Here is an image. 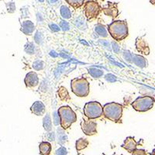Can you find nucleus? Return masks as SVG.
Segmentation results:
<instances>
[{
  "label": "nucleus",
  "instance_id": "nucleus-1",
  "mask_svg": "<svg viewBox=\"0 0 155 155\" xmlns=\"http://www.w3.org/2000/svg\"><path fill=\"white\" fill-rule=\"evenodd\" d=\"M109 34L116 41H121L128 36V25L126 20H115L108 26Z\"/></svg>",
  "mask_w": 155,
  "mask_h": 155
},
{
  "label": "nucleus",
  "instance_id": "nucleus-2",
  "mask_svg": "<svg viewBox=\"0 0 155 155\" xmlns=\"http://www.w3.org/2000/svg\"><path fill=\"white\" fill-rule=\"evenodd\" d=\"M58 114L60 118V124L63 130H68L77 121L76 113L68 106H64L59 108Z\"/></svg>",
  "mask_w": 155,
  "mask_h": 155
},
{
  "label": "nucleus",
  "instance_id": "nucleus-3",
  "mask_svg": "<svg viewBox=\"0 0 155 155\" xmlns=\"http://www.w3.org/2000/svg\"><path fill=\"white\" fill-rule=\"evenodd\" d=\"M124 107L117 102H109L103 106V116L107 120L118 123L123 116Z\"/></svg>",
  "mask_w": 155,
  "mask_h": 155
},
{
  "label": "nucleus",
  "instance_id": "nucleus-4",
  "mask_svg": "<svg viewBox=\"0 0 155 155\" xmlns=\"http://www.w3.org/2000/svg\"><path fill=\"white\" fill-rule=\"evenodd\" d=\"M71 88L78 97H86L89 94V82L85 78H74L71 81Z\"/></svg>",
  "mask_w": 155,
  "mask_h": 155
},
{
  "label": "nucleus",
  "instance_id": "nucleus-5",
  "mask_svg": "<svg viewBox=\"0 0 155 155\" xmlns=\"http://www.w3.org/2000/svg\"><path fill=\"white\" fill-rule=\"evenodd\" d=\"M84 114L89 120L98 119L103 115V107L98 102H87L84 106Z\"/></svg>",
  "mask_w": 155,
  "mask_h": 155
},
{
  "label": "nucleus",
  "instance_id": "nucleus-6",
  "mask_svg": "<svg viewBox=\"0 0 155 155\" xmlns=\"http://www.w3.org/2000/svg\"><path fill=\"white\" fill-rule=\"evenodd\" d=\"M154 98L151 96L138 97L132 102V106L136 111L146 112L152 109L154 104Z\"/></svg>",
  "mask_w": 155,
  "mask_h": 155
},
{
  "label": "nucleus",
  "instance_id": "nucleus-7",
  "mask_svg": "<svg viewBox=\"0 0 155 155\" xmlns=\"http://www.w3.org/2000/svg\"><path fill=\"white\" fill-rule=\"evenodd\" d=\"M101 10L102 9L100 5L96 1H88L84 5L85 15L88 20L96 18L99 16Z\"/></svg>",
  "mask_w": 155,
  "mask_h": 155
},
{
  "label": "nucleus",
  "instance_id": "nucleus-8",
  "mask_svg": "<svg viewBox=\"0 0 155 155\" xmlns=\"http://www.w3.org/2000/svg\"><path fill=\"white\" fill-rule=\"evenodd\" d=\"M81 127L86 136H92L97 134V124L92 120H83L81 122Z\"/></svg>",
  "mask_w": 155,
  "mask_h": 155
},
{
  "label": "nucleus",
  "instance_id": "nucleus-9",
  "mask_svg": "<svg viewBox=\"0 0 155 155\" xmlns=\"http://www.w3.org/2000/svg\"><path fill=\"white\" fill-rule=\"evenodd\" d=\"M136 48L138 52L144 55H148L150 54V48L148 46L147 42L143 37H137L136 40Z\"/></svg>",
  "mask_w": 155,
  "mask_h": 155
},
{
  "label": "nucleus",
  "instance_id": "nucleus-10",
  "mask_svg": "<svg viewBox=\"0 0 155 155\" xmlns=\"http://www.w3.org/2000/svg\"><path fill=\"white\" fill-rule=\"evenodd\" d=\"M24 81L27 88H34L39 84L38 75L35 71H30L26 75Z\"/></svg>",
  "mask_w": 155,
  "mask_h": 155
},
{
  "label": "nucleus",
  "instance_id": "nucleus-11",
  "mask_svg": "<svg viewBox=\"0 0 155 155\" xmlns=\"http://www.w3.org/2000/svg\"><path fill=\"white\" fill-rule=\"evenodd\" d=\"M117 3H113V2H108L107 7L102 8V12H104L105 15L108 16H110L113 19H115L116 16H118L119 11L117 9Z\"/></svg>",
  "mask_w": 155,
  "mask_h": 155
},
{
  "label": "nucleus",
  "instance_id": "nucleus-12",
  "mask_svg": "<svg viewBox=\"0 0 155 155\" xmlns=\"http://www.w3.org/2000/svg\"><path fill=\"white\" fill-rule=\"evenodd\" d=\"M30 111L36 116H43L46 112V107L41 101H37L30 107Z\"/></svg>",
  "mask_w": 155,
  "mask_h": 155
},
{
  "label": "nucleus",
  "instance_id": "nucleus-13",
  "mask_svg": "<svg viewBox=\"0 0 155 155\" xmlns=\"http://www.w3.org/2000/svg\"><path fill=\"white\" fill-rule=\"evenodd\" d=\"M137 143L135 140L134 137H129L127 139L124 140V143L122 144V147L124 148L125 150L130 153H133L134 150H137Z\"/></svg>",
  "mask_w": 155,
  "mask_h": 155
},
{
  "label": "nucleus",
  "instance_id": "nucleus-14",
  "mask_svg": "<svg viewBox=\"0 0 155 155\" xmlns=\"http://www.w3.org/2000/svg\"><path fill=\"white\" fill-rule=\"evenodd\" d=\"M34 24L31 21H25L22 23L21 31L26 35H31L34 31Z\"/></svg>",
  "mask_w": 155,
  "mask_h": 155
},
{
  "label": "nucleus",
  "instance_id": "nucleus-15",
  "mask_svg": "<svg viewBox=\"0 0 155 155\" xmlns=\"http://www.w3.org/2000/svg\"><path fill=\"white\" fill-rule=\"evenodd\" d=\"M51 149H52L51 144L47 141H43L39 145V150H40V153L41 155H50Z\"/></svg>",
  "mask_w": 155,
  "mask_h": 155
},
{
  "label": "nucleus",
  "instance_id": "nucleus-16",
  "mask_svg": "<svg viewBox=\"0 0 155 155\" xmlns=\"http://www.w3.org/2000/svg\"><path fill=\"white\" fill-rule=\"evenodd\" d=\"M133 61H134V63L136 65L141 68L147 67V61L143 57L140 56V55L134 54V57H133Z\"/></svg>",
  "mask_w": 155,
  "mask_h": 155
},
{
  "label": "nucleus",
  "instance_id": "nucleus-17",
  "mask_svg": "<svg viewBox=\"0 0 155 155\" xmlns=\"http://www.w3.org/2000/svg\"><path fill=\"white\" fill-rule=\"evenodd\" d=\"M88 143H89V142H88V140L87 139H85V138H80V139H78L76 141V150H77L78 151L84 150V149H85V148L88 146Z\"/></svg>",
  "mask_w": 155,
  "mask_h": 155
},
{
  "label": "nucleus",
  "instance_id": "nucleus-18",
  "mask_svg": "<svg viewBox=\"0 0 155 155\" xmlns=\"http://www.w3.org/2000/svg\"><path fill=\"white\" fill-rule=\"evenodd\" d=\"M43 121H44V130L48 131V132L51 131L52 130V121H51V116H50L49 113H48L46 116H44Z\"/></svg>",
  "mask_w": 155,
  "mask_h": 155
},
{
  "label": "nucleus",
  "instance_id": "nucleus-19",
  "mask_svg": "<svg viewBox=\"0 0 155 155\" xmlns=\"http://www.w3.org/2000/svg\"><path fill=\"white\" fill-rule=\"evenodd\" d=\"M61 15L62 17L65 19H68L71 17V12L70 9L67 7L66 5H62L61 7Z\"/></svg>",
  "mask_w": 155,
  "mask_h": 155
},
{
  "label": "nucleus",
  "instance_id": "nucleus-20",
  "mask_svg": "<svg viewBox=\"0 0 155 155\" xmlns=\"http://www.w3.org/2000/svg\"><path fill=\"white\" fill-rule=\"evenodd\" d=\"M88 72L94 78H99L100 77H102L103 75V71L98 68H92L88 69Z\"/></svg>",
  "mask_w": 155,
  "mask_h": 155
},
{
  "label": "nucleus",
  "instance_id": "nucleus-21",
  "mask_svg": "<svg viewBox=\"0 0 155 155\" xmlns=\"http://www.w3.org/2000/svg\"><path fill=\"white\" fill-rule=\"evenodd\" d=\"M66 2L74 9H78V8H79L80 6H81L85 3L84 0H67Z\"/></svg>",
  "mask_w": 155,
  "mask_h": 155
},
{
  "label": "nucleus",
  "instance_id": "nucleus-22",
  "mask_svg": "<svg viewBox=\"0 0 155 155\" xmlns=\"http://www.w3.org/2000/svg\"><path fill=\"white\" fill-rule=\"evenodd\" d=\"M95 31L99 34L102 37H107V32H106V29H105L104 26H102L101 24H98L95 27Z\"/></svg>",
  "mask_w": 155,
  "mask_h": 155
},
{
  "label": "nucleus",
  "instance_id": "nucleus-23",
  "mask_svg": "<svg viewBox=\"0 0 155 155\" xmlns=\"http://www.w3.org/2000/svg\"><path fill=\"white\" fill-rule=\"evenodd\" d=\"M61 88L62 92H63V93H62L61 91H59L58 90V95H59V97H60V99H61V100H67V99H66V97H67L68 99H70V97H69L68 95V91L66 88H64V87H61Z\"/></svg>",
  "mask_w": 155,
  "mask_h": 155
},
{
  "label": "nucleus",
  "instance_id": "nucleus-24",
  "mask_svg": "<svg viewBox=\"0 0 155 155\" xmlns=\"http://www.w3.org/2000/svg\"><path fill=\"white\" fill-rule=\"evenodd\" d=\"M68 150L64 146H61L56 150V155H67Z\"/></svg>",
  "mask_w": 155,
  "mask_h": 155
},
{
  "label": "nucleus",
  "instance_id": "nucleus-25",
  "mask_svg": "<svg viewBox=\"0 0 155 155\" xmlns=\"http://www.w3.org/2000/svg\"><path fill=\"white\" fill-rule=\"evenodd\" d=\"M132 155H147L146 150L143 149H137L132 153Z\"/></svg>",
  "mask_w": 155,
  "mask_h": 155
},
{
  "label": "nucleus",
  "instance_id": "nucleus-26",
  "mask_svg": "<svg viewBox=\"0 0 155 155\" xmlns=\"http://www.w3.org/2000/svg\"><path fill=\"white\" fill-rule=\"evenodd\" d=\"M7 5L8 12H13L15 10V5L14 2H9V3L6 4Z\"/></svg>",
  "mask_w": 155,
  "mask_h": 155
},
{
  "label": "nucleus",
  "instance_id": "nucleus-27",
  "mask_svg": "<svg viewBox=\"0 0 155 155\" xmlns=\"http://www.w3.org/2000/svg\"><path fill=\"white\" fill-rule=\"evenodd\" d=\"M112 78H113V79H114V80H116V77H115L114 75H113V74H107V75L106 76V81H109V82H112Z\"/></svg>",
  "mask_w": 155,
  "mask_h": 155
},
{
  "label": "nucleus",
  "instance_id": "nucleus-28",
  "mask_svg": "<svg viewBox=\"0 0 155 155\" xmlns=\"http://www.w3.org/2000/svg\"><path fill=\"white\" fill-rule=\"evenodd\" d=\"M61 23H64V21H61ZM62 23H61V25H62ZM65 24L67 25V27H66V28H67V30H68L69 26H68V23H66ZM61 28H63V30H65V28H64V27H65V26H61Z\"/></svg>",
  "mask_w": 155,
  "mask_h": 155
},
{
  "label": "nucleus",
  "instance_id": "nucleus-29",
  "mask_svg": "<svg viewBox=\"0 0 155 155\" xmlns=\"http://www.w3.org/2000/svg\"><path fill=\"white\" fill-rule=\"evenodd\" d=\"M150 2H151L152 4H153V5H155V1H150Z\"/></svg>",
  "mask_w": 155,
  "mask_h": 155
},
{
  "label": "nucleus",
  "instance_id": "nucleus-30",
  "mask_svg": "<svg viewBox=\"0 0 155 155\" xmlns=\"http://www.w3.org/2000/svg\"><path fill=\"white\" fill-rule=\"evenodd\" d=\"M153 153H155V149H154V150H153Z\"/></svg>",
  "mask_w": 155,
  "mask_h": 155
},
{
  "label": "nucleus",
  "instance_id": "nucleus-31",
  "mask_svg": "<svg viewBox=\"0 0 155 155\" xmlns=\"http://www.w3.org/2000/svg\"><path fill=\"white\" fill-rule=\"evenodd\" d=\"M150 155H155V153H152L151 154H150Z\"/></svg>",
  "mask_w": 155,
  "mask_h": 155
},
{
  "label": "nucleus",
  "instance_id": "nucleus-32",
  "mask_svg": "<svg viewBox=\"0 0 155 155\" xmlns=\"http://www.w3.org/2000/svg\"><path fill=\"white\" fill-rule=\"evenodd\" d=\"M154 102H155V99H154Z\"/></svg>",
  "mask_w": 155,
  "mask_h": 155
}]
</instances>
